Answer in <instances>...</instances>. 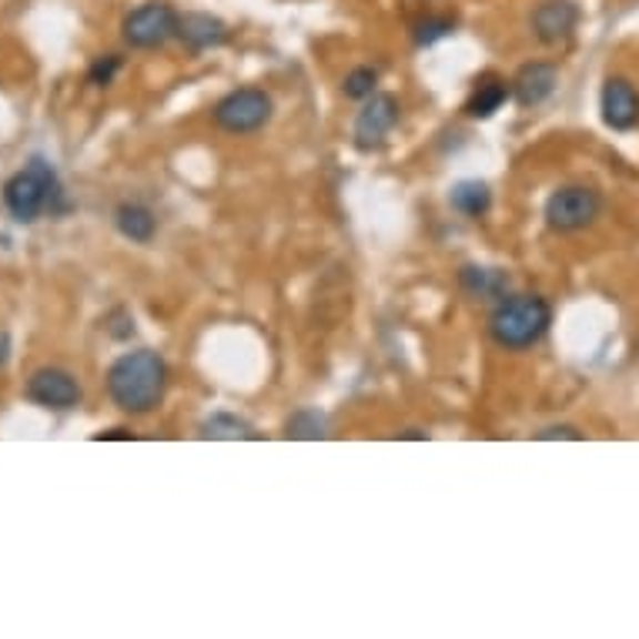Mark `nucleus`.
Instances as JSON below:
<instances>
[{
  "mask_svg": "<svg viewBox=\"0 0 639 639\" xmlns=\"http://www.w3.org/2000/svg\"><path fill=\"white\" fill-rule=\"evenodd\" d=\"M168 388V365L158 352L138 348L121 355L108 368V395L121 412L131 415H148L161 405Z\"/></svg>",
  "mask_w": 639,
  "mask_h": 639,
  "instance_id": "obj_1",
  "label": "nucleus"
},
{
  "mask_svg": "<svg viewBox=\"0 0 639 639\" xmlns=\"http://www.w3.org/2000/svg\"><path fill=\"white\" fill-rule=\"evenodd\" d=\"M4 204L14 215V222L21 225H31L38 222L44 211L58 215L64 211V191H61V181L54 174V168L44 161V158H34L21 174H14L4 187Z\"/></svg>",
  "mask_w": 639,
  "mask_h": 639,
  "instance_id": "obj_2",
  "label": "nucleus"
},
{
  "mask_svg": "<svg viewBox=\"0 0 639 639\" xmlns=\"http://www.w3.org/2000/svg\"><path fill=\"white\" fill-rule=\"evenodd\" d=\"M552 322V308L539 295H513L496 305L489 318V335L499 348L506 352H523L532 348Z\"/></svg>",
  "mask_w": 639,
  "mask_h": 639,
  "instance_id": "obj_3",
  "label": "nucleus"
},
{
  "mask_svg": "<svg viewBox=\"0 0 639 639\" xmlns=\"http://www.w3.org/2000/svg\"><path fill=\"white\" fill-rule=\"evenodd\" d=\"M602 211V197L596 187L589 184H566L559 191L549 194L546 207H542V219L552 232L569 235V232H582L589 229Z\"/></svg>",
  "mask_w": 639,
  "mask_h": 639,
  "instance_id": "obj_4",
  "label": "nucleus"
},
{
  "mask_svg": "<svg viewBox=\"0 0 639 639\" xmlns=\"http://www.w3.org/2000/svg\"><path fill=\"white\" fill-rule=\"evenodd\" d=\"M215 121L229 134H252L272 121V98L258 88H242L232 91L215 104Z\"/></svg>",
  "mask_w": 639,
  "mask_h": 639,
  "instance_id": "obj_5",
  "label": "nucleus"
},
{
  "mask_svg": "<svg viewBox=\"0 0 639 639\" xmlns=\"http://www.w3.org/2000/svg\"><path fill=\"white\" fill-rule=\"evenodd\" d=\"M178 34V14L164 4V0H151V4H141L138 11H131L124 18V41L131 48L151 51L161 48L164 41H171Z\"/></svg>",
  "mask_w": 639,
  "mask_h": 639,
  "instance_id": "obj_6",
  "label": "nucleus"
},
{
  "mask_svg": "<svg viewBox=\"0 0 639 639\" xmlns=\"http://www.w3.org/2000/svg\"><path fill=\"white\" fill-rule=\"evenodd\" d=\"M398 124V101L392 94H372L365 98V108L358 111L355 118V128H352V138H355V148L362 154H372L378 148H385L392 128Z\"/></svg>",
  "mask_w": 639,
  "mask_h": 639,
  "instance_id": "obj_7",
  "label": "nucleus"
},
{
  "mask_svg": "<svg viewBox=\"0 0 639 639\" xmlns=\"http://www.w3.org/2000/svg\"><path fill=\"white\" fill-rule=\"evenodd\" d=\"M28 398L41 408L68 412L81 402V385L71 372L64 368H38L28 378Z\"/></svg>",
  "mask_w": 639,
  "mask_h": 639,
  "instance_id": "obj_8",
  "label": "nucleus"
},
{
  "mask_svg": "<svg viewBox=\"0 0 639 639\" xmlns=\"http://www.w3.org/2000/svg\"><path fill=\"white\" fill-rule=\"evenodd\" d=\"M599 111L602 121L612 131H632L639 124V94L626 78H609L599 94Z\"/></svg>",
  "mask_w": 639,
  "mask_h": 639,
  "instance_id": "obj_9",
  "label": "nucleus"
},
{
  "mask_svg": "<svg viewBox=\"0 0 639 639\" xmlns=\"http://www.w3.org/2000/svg\"><path fill=\"white\" fill-rule=\"evenodd\" d=\"M579 24V8L572 0H542L532 14V31L542 44H562Z\"/></svg>",
  "mask_w": 639,
  "mask_h": 639,
  "instance_id": "obj_10",
  "label": "nucleus"
},
{
  "mask_svg": "<svg viewBox=\"0 0 639 639\" xmlns=\"http://www.w3.org/2000/svg\"><path fill=\"white\" fill-rule=\"evenodd\" d=\"M556 81H559L556 64L532 61V64L519 68V74L513 78V94H516V101L523 108H536V104H542L556 91Z\"/></svg>",
  "mask_w": 639,
  "mask_h": 639,
  "instance_id": "obj_11",
  "label": "nucleus"
},
{
  "mask_svg": "<svg viewBox=\"0 0 639 639\" xmlns=\"http://www.w3.org/2000/svg\"><path fill=\"white\" fill-rule=\"evenodd\" d=\"M178 38L191 51H207V48H222L229 41V28H225V21L211 18V14H184V18H178Z\"/></svg>",
  "mask_w": 639,
  "mask_h": 639,
  "instance_id": "obj_12",
  "label": "nucleus"
},
{
  "mask_svg": "<svg viewBox=\"0 0 639 639\" xmlns=\"http://www.w3.org/2000/svg\"><path fill=\"white\" fill-rule=\"evenodd\" d=\"M509 94H513V84H506L503 78H483V81H476V91H473V98L466 101V114L469 118H493L506 101H509Z\"/></svg>",
  "mask_w": 639,
  "mask_h": 639,
  "instance_id": "obj_13",
  "label": "nucleus"
},
{
  "mask_svg": "<svg viewBox=\"0 0 639 639\" xmlns=\"http://www.w3.org/2000/svg\"><path fill=\"white\" fill-rule=\"evenodd\" d=\"M114 222H118V232L124 239L138 242V245H148L154 239V232H158V219L151 215V207H144V204H121Z\"/></svg>",
  "mask_w": 639,
  "mask_h": 639,
  "instance_id": "obj_14",
  "label": "nucleus"
},
{
  "mask_svg": "<svg viewBox=\"0 0 639 639\" xmlns=\"http://www.w3.org/2000/svg\"><path fill=\"white\" fill-rule=\"evenodd\" d=\"M449 201H453V207L459 211V215L479 219V215H486V211H489L493 194H489V184H483V181H459V184H453Z\"/></svg>",
  "mask_w": 639,
  "mask_h": 639,
  "instance_id": "obj_15",
  "label": "nucleus"
},
{
  "mask_svg": "<svg viewBox=\"0 0 639 639\" xmlns=\"http://www.w3.org/2000/svg\"><path fill=\"white\" fill-rule=\"evenodd\" d=\"M463 288L476 298H503L509 278L499 268H479V265H466L463 268Z\"/></svg>",
  "mask_w": 639,
  "mask_h": 639,
  "instance_id": "obj_16",
  "label": "nucleus"
},
{
  "mask_svg": "<svg viewBox=\"0 0 639 639\" xmlns=\"http://www.w3.org/2000/svg\"><path fill=\"white\" fill-rule=\"evenodd\" d=\"M201 439H258V433L239 415L219 412L201 425Z\"/></svg>",
  "mask_w": 639,
  "mask_h": 639,
  "instance_id": "obj_17",
  "label": "nucleus"
},
{
  "mask_svg": "<svg viewBox=\"0 0 639 639\" xmlns=\"http://www.w3.org/2000/svg\"><path fill=\"white\" fill-rule=\"evenodd\" d=\"M285 436H288V439L315 443V439H325V436H328V422H325L322 412H315V408H302V412H295V415L285 422Z\"/></svg>",
  "mask_w": 639,
  "mask_h": 639,
  "instance_id": "obj_18",
  "label": "nucleus"
},
{
  "mask_svg": "<svg viewBox=\"0 0 639 639\" xmlns=\"http://www.w3.org/2000/svg\"><path fill=\"white\" fill-rule=\"evenodd\" d=\"M453 31H456V21H453V18H425V21H418V24L412 28V38H415L418 48H429V44L449 38Z\"/></svg>",
  "mask_w": 639,
  "mask_h": 639,
  "instance_id": "obj_19",
  "label": "nucleus"
},
{
  "mask_svg": "<svg viewBox=\"0 0 639 639\" xmlns=\"http://www.w3.org/2000/svg\"><path fill=\"white\" fill-rule=\"evenodd\" d=\"M375 84H378V71H375V68H355V71L342 81V91H345V98L365 101V98L375 94Z\"/></svg>",
  "mask_w": 639,
  "mask_h": 639,
  "instance_id": "obj_20",
  "label": "nucleus"
},
{
  "mask_svg": "<svg viewBox=\"0 0 639 639\" xmlns=\"http://www.w3.org/2000/svg\"><path fill=\"white\" fill-rule=\"evenodd\" d=\"M118 71H121V58H118V54H108V58H98V61L91 64V74H88V78H91V84L108 88Z\"/></svg>",
  "mask_w": 639,
  "mask_h": 639,
  "instance_id": "obj_21",
  "label": "nucleus"
},
{
  "mask_svg": "<svg viewBox=\"0 0 639 639\" xmlns=\"http://www.w3.org/2000/svg\"><path fill=\"white\" fill-rule=\"evenodd\" d=\"M536 439H542V443H546V439H576V443H579V439H582V433H579V429H572V425H549V429H542Z\"/></svg>",
  "mask_w": 639,
  "mask_h": 639,
  "instance_id": "obj_22",
  "label": "nucleus"
},
{
  "mask_svg": "<svg viewBox=\"0 0 639 639\" xmlns=\"http://www.w3.org/2000/svg\"><path fill=\"white\" fill-rule=\"evenodd\" d=\"M8 362H11V335H8V328H0V368Z\"/></svg>",
  "mask_w": 639,
  "mask_h": 639,
  "instance_id": "obj_23",
  "label": "nucleus"
},
{
  "mask_svg": "<svg viewBox=\"0 0 639 639\" xmlns=\"http://www.w3.org/2000/svg\"><path fill=\"white\" fill-rule=\"evenodd\" d=\"M94 439H134V433H128V429H111V433H98Z\"/></svg>",
  "mask_w": 639,
  "mask_h": 639,
  "instance_id": "obj_24",
  "label": "nucleus"
}]
</instances>
